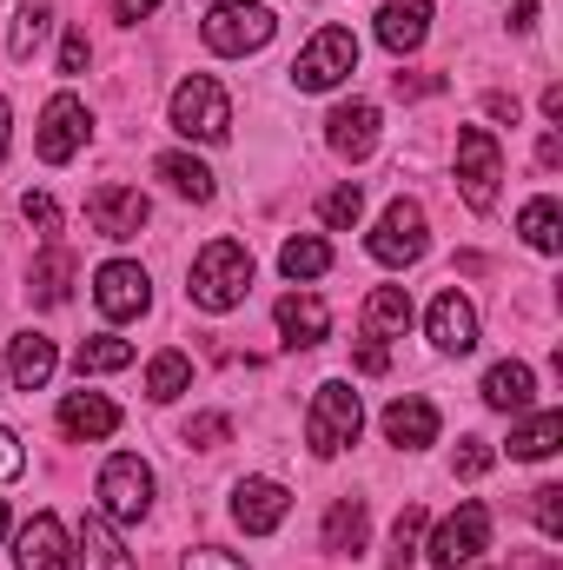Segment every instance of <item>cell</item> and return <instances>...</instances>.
Returning <instances> with one entry per match:
<instances>
[{"instance_id":"1","label":"cell","mask_w":563,"mask_h":570,"mask_svg":"<svg viewBox=\"0 0 563 570\" xmlns=\"http://www.w3.org/2000/svg\"><path fill=\"white\" fill-rule=\"evenodd\" d=\"M246 292H253V253H246L239 239H213V246L192 259L186 298H192L199 312H233V305H246Z\"/></svg>"},{"instance_id":"2","label":"cell","mask_w":563,"mask_h":570,"mask_svg":"<svg viewBox=\"0 0 563 570\" xmlns=\"http://www.w3.org/2000/svg\"><path fill=\"white\" fill-rule=\"evenodd\" d=\"M166 120L179 140H199V146H219L233 134V94L213 80V73H186L166 100Z\"/></svg>"},{"instance_id":"3","label":"cell","mask_w":563,"mask_h":570,"mask_svg":"<svg viewBox=\"0 0 563 570\" xmlns=\"http://www.w3.org/2000/svg\"><path fill=\"white\" fill-rule=\"evenodd\" d=\"M199 33H206V47H213L219 60H246V53L273 47L279 13H273L266 0H213L206 20H199Z\"/></svg>"},{"instance_id":"4","label":"cell","mask_w":563,"mask_h":570,"mask_svg":"<svg viewBox=\"0 0 563 570\" xmlns=\"http://www.w3.org/2000/svg\"><path fill=\"white\" fill-rule=\"evenodd\" d=\"M358 431H365V405H358L352 379H325V385L312 392V412H305V444H312V458L352 451Z\"/></svg>"},{"instance_id":"5","label":"cell","mask_w":563,"mask_h":570,"mask_svg":"<svg viewBox=\"0 0 563 570\" xmlns=\"http://www.w3.org/2000/svg\"><path fill=\"white\" fill-rule=\"evenodd\" d=\"M358 73V33L352 27H318L305 40V53L292 60V87L298 94H332Z\"/></svg>"},{"instance_id":"6","label":"cell","mask_w":563,"mask_h":570,"mask_svg":"<svg viewBox=\"0 0 563 570\" xmlns=\"http://www.w3.org/2000/svg\"><path fill=\"white\" fill-rule=\"evenodd\" d=\"M424 246H431V226H424V206H418V199H392V206L378 213L372 239H365V253H372L385 273H405V266H418Z\"/></svg>"},{"instance_id":"7","label":"cell","mask_w":563,"mask_h":570,"mask_svg":"<svg viewBox=\"0 0 563 570\" xmlns=\"http://www.w3.org/2000/svg\"><path fill=\"white\" fill-rule=\"evenodd\" d=\"M152 511V464L140 451H113L100 464V518L107 524H140Z\"/></svg>"},{"instance_id":"8","label":"cell","mask_w":563,"mask_h":570,"mask_svg":"<svg viewBox=\"0 0 563 570\" xmlns=\"http://www.w3.org/2000/svg\"><path fill=\"white\" fill-rule=\"evenodd\" d=\"M484 551H491V504H477V498H464L424 544V558L437 570H471Z\"/></svg>"},{"instance_id":"9","label":"cell","mask_w":563,"mask_h":570,"mask_svg":"<svg viewBox=\"0 0 563 570\" xmlns=\"http://www.w3.org/2000/svg\"><path fill=\"white\" fill-rule=\"evenodd\" d=\"M497 179H504V146L491 127H464L457 134V193L471 213H491L497 206Z\"/></svg>"},{"instance_id":"10","label":"cell","mask_w":563,"mask_h":570,"mask_svg":"<svg viewBox=\"0 0 563 570\" xmlns=\"http://www.w3.org/2000/svg\"><path fill=\"white\" fill-rule=\"evenodd\" d=\"M93 134V114H87V100L80 94H53L47 107H40V134H33V153L47 159V166H67L80 146Z\"/></svg>"},{"instance_id":"11","label":"cell","mask_w":563,"mask_h":570,"mask_svg":"<svg viewBox=\"0 0 563 570\" xmlns=\"http://www.w3.org/2000/svg\"><path fill=\"white\" fill-rule=\"evenodd\" d=\"M93 305H100V318H113V325L140 318L146 305H152V279H146V266H134V259H107V266L93 273Z\"/></svg>"},{"instance_id":"12","label":"cell","mask_w":563,"mask_h":570,"mask_svg":"<svg viewBox=\"0 0 563 570\" xmlns=\"http://www.w3.org/2000/svg\"><path fill=\"white\" fill-rule=\"evenodd\" d=\"M285 511H292V491H285L279 478H239L233 484V524L246 538H273L285 524Z\"/></svg>"},{"instance_id":"13","label":"cell","mask_w":563,"mask_h":570,"mask_svg":"<svg viewBox=\"0 0 563 570\" xmlns=\"http://www.w3.org/2000/svg\"><path fill=\"white\" fill-rule=\"evenodd\" d=\"M13 570H73V538L53 511H33L13 538Z\"/></svg>"},{"instance_id":"14","label":"cell","mask_w":563,"mask_h":570,"mask_svg":"<svg viewBox=\"0 0 563 570\" xmlns=\"http://www.w3.org/2000/svg\"><path fill=\"white\" fill-rule=\"evenodd\" d=\"M146 219H152V199H146L140 186H100L93 199H87V226L100 233V239H134Z\"/></svg>"},{"instance_id":"15","label":"cell","mask_w":563,"mask_h":570,"mask_svg":"<svg viewBox=\"0 0 563 570\" xmlns=\"http://www.w3.org/2000/svg\"><path fill=\"white\" fill-rule=\"evenodd\" d=\"M424 332H431V345H437L444 358H464V352H477V305L451 285V292H437V298H431Z\"/></svg>"},{"instance_id":"16","label":"cell","mask_w":563,"mask_h":570,"mask_svg":"<svg viewBox=\"0 0 563 570\" xmlns=\"http://www.w3.org/2000/svg\"><path fill=\"white\" fill-rule=\"evenodd\" d=\"M378 127H385V120H378L372 100H345V107H332V120H325V146L358 166V159L378 153Z\"/></svg>"},{"instance_id":"17","label":"cell","mask_w":563,"mask_h":570,"mask_svg":"<svg viewBox=\"0 0 563 570\" xmlns=\"http://www.w3.org/2000/svg\"><path fill=\"white\" fill-rule=\"evenodd\" d=\"M53 372H60V352H53L47 332H13L7 338V385L13 392H40Z\"/></svg>"},{"instance_id":"18","label":"cell","mask_w":563,"mask_h":570,"mask_svg":"<svg viewBox=\"0 0 563 570\" xmlns=\"http://www.w3.org/2000/svg\"><path fill=\"white\" fill-rule=\"evenodd\" d=\"M273 318H279V338L292 352H312V345H325V332H332V312H325L318 292H285L279 305H273Z\"/></svg>"},{"instance_id":"19","label":"cell","mask_w":563,"mask_h":570,"mask_svg":"<svg viewBox=\"0 0 563 570\" xmlns=\"http://www.w3.org/2000/svg\"><path fill=\"white\" fill-rule=\"evenodd\" d=\"M60 431H67L73 444H100V438L120 431V405L100 399V392H67V399H60Z\"/></svg>"},{"instance_id":"20","label":"cell","mask_w":563,"mask_h":570,"mask_svg":"<svg viewBox=\"0 0 563 570\" xmlns=\"http://www.w3.org/2000/svg\"><path fill=\"white\" fill-rule=\"evenodd\" d=\"M431 33V0H385L378 7V47L385 53H418Z\"/></svg>"},{"instance_id":"21","label":"cell","mask_w":563,"mask_h":570,"mask_svg":"<svg viewBox=\"0 0 563 570\" xmlns=\"http://www.w3.org/2000/svg\"><path fill=\"white\" fill-rule=\"evenodd\" d=\"M484 405L491 412H531V399H537V372L524 365V358H504V365H491L484 372Z\"/></svg>"},{"instance_id":"22","label":"cell","mask_w":563,"mask_h":570,"mask_svg":"<svg viewBox=\"0 0 563 570\" xmlns=\"http://www.w3.org/2000/svg\"><path fill=\"white\" fill-rule=\"evenodd\" d=\"M73 564L80 570H134V551L113 538V524L93 511V518H80V538H73Z\"/></svg>"},{"instance_id":"23","label":"cell","mask_w":563,"mask_h":570,"mask_svg":"<svg viewBox=\"0 0 563 570\" xmlns=\"http://www.w3.org/2000/svg\"><path fill=\"white\" fill-rule=\"evenodd\" d=\"M385 438H392L398 451L437 444V405H431V399H392V405H385Z\"/></svg>"},{"instance_id":"24","label":"cell","mask_w":563,"mask_h":570,"mask_svg":"<svg viewBox=\"0 0 563 570\" xmlns=\"http://www.w3.org/2000/svg\"><path fill=\"white\" fill-rule=\"evenodd\" d=\"M412 318H418V312H412V292H405V285H378V292L365 298V338H372V345L405 338Z\"/></svg>"},{"instance_id":"25","label":"cell","mask_w":563,"mask_h":570,"mask_svg":"<svg viewBox=\"0 0 563 570\" xmlns=\"http://www.w3.org/2000/svg\"><path fill=\"white\" fill-rule=\"evenodd\" d=\"M179 199H192V206H206L213 193H219V179H213V166L206 159H192V153H159V166H152Z\"/></svg>"},{"instance_id":"26","label":"cell","mask_w":563,"mask_h":570,"mask_svg":"<svg viewBox=\"0 0 563 570\" xmlns=\"http://www.w3.org/2000/svg\"><path fill=\"white\" fill-rule=\"evenodd\" d=\"M365 531H372L365 498H338V504L325 511V551H332V558H358V551H365Z\"/></svg>"},{"instance_id":"27","label":"cell","mask_w":563,"mask_h":570,"mask_svg":"<svg viewBox=\"0 0 563 570\" xmlns=\"http://www.w3.org/2000/svg\"><path fill=\"white\" fill-rule=\"evenodd\" d=\"M27 292H33V305H67V292H73V253L47 246L33 259V273H27Z\"/></svg>"},{"instance_id":"28","label":"cell","mask_w":563,"mask_h":570,"mask_svg":"<svg viewBox=\"0 0 563 570\" xmlns=\"http://www.w3.org/2000/svg\"><path fill=\"white\" fill-rule=\"evenodd\" d=\"M186 392H192V358H186V352L146 358V399H152V405H172V399H186Z\"/></svg>"},{"instance_id":"29","label":"cell","mask_w":563,"mask_h":570,"mask_svg":"<svg viewBox=\"0 0 563 570\" xmlns=\"http://www.w3.org/2000/svg\"><path fill=\"white\" fill-rule=\"evenodd\" d=\"M517 233H524V246L531 253H563V213L551 193H537L524 213H517Z\"/></svg>"},{"instance_id":"30","label":"cell","mask_w":563,"mask_h":570,"mask_svg":"<svg viewBox=\"0 0 563 570\" xmlns=\"http://www.w3.org/2000/svg\"><path fill=\"white\" fill-rule=\"evenodd\" d=\"M279 273H285L292 285L325 279V273H332V246H325L318 233H298V239H285V246H279Z\"/></svg>"},{"instance_id":"31","label":"cell","mask_w":563,"mask_h":570,"mask_svg":"<svg viewBox=\"0 0 563 570\" xmlns=\"http://www.w3.org/2000/svg\"><path fill=\"white\" fill-rule=\"evenodd\" d=\"M557 444H563V412H537V419H524V425L511 431V458H524V464L551 458Z\"/></svg>"},{"instance_id":"32","label":"cell","mask_w":563,"mask_h":570,"mask_svg":"<svg viewBox=\"0 0 563 570\" xmlns=\"http://www.w3.org/2000/svg\"><path fill=\"white\" fill-rule=\"evenodd\" d=\"M127 365H134V338H113V332H100V338H87V345L73 352V372H80V379L127 372Z\"/></svg>"},{"instance_id":"33","label":"cell","mask_w":563,"mask_h":570,"mask_svg":"<svg viewBox=\"0 0 563 570\" xmlns=\"http://www.w3.org/2000/svg\"><path fill=\"white\" fill-rule=\"evenodd\" d=\"M47 27H53V7H47V0H27V7L13 13V33H7V53H13V60H33V47L47 40Z\"/></svg>"},{"instance_id":"34","label":"cell","mask_w":563,"mask_h":570,"mask_svg":"<svg viewBox=\"0 0 563 570\" xmlns=\"http://www.w3.org/2000/svg\"><path fill=\"white\" fill-rule=\"evenodd\" d=\"M358 219H365V193H358L352 179H345V186H332V193L318 199V226H325V233H352Z\"/></svg>"},{"instance_id":"35","label":"cell","mask_w":563,"mask_h":570,"mask_svg":"<svg viewBox=\"0 0 563 570\" xmlns=\"http://www.w3.org/2000/svg\"><path fill=\"white\" fill-rule=\"evenodd\" d=\"M418 551H424V511L418 504H405L398 524H392V558H385V570H405Z\"/></svg>"},{"instance_id":"36","label":"cell","mask_w":563,"mask_h":570,"mask_svg":"<svg viewBox=\"0 0 563 570\" xmlns=\"http://www.w3.org/2000/svg\"><path fill=\"white\" fill-rule=\"evenodd\" d=\"M531 518L544 538H563V484H537L531 491Z\"/></svg>"},{"instance_id":"37","label":"cell","mask_w":563,"mask_h":570,"mask_svg":"<svg viewBox=\"0 0 563 570\" xmlns=\"http://www.w3.org/2000/svg\"><path fill=\"white\" fill-rule=\"evenodd\" d=\"M20 213H27V226H33L47 246L60 239V206H53V193H27V199H20Z\"/></svg>"},{"instance_id":"38","label":"cell","mask_w":563,"mask_h":570,"mask_svg":"<svg viewBox=\"0 0 563 570\" xmlns=\"http://www.w3.org/2000/svg\"><path fill=\"white\" fill-rule=\"evenodd\" d=\"M491 464H497L491 438H464V444H457V464H451V471H457V478H484Z\"/></svg>"},{"instance_id":"39","label":"cell","mask_w":563,"mask_h":570,"mask_svg":"<svg viewBox=\"0 0 563 570\" xmlns=\"http://www.w3.org/2000/svg\"><path fill=\"white\" fill-rule=\"evenodd\" d=\"M233 438V419H219V412H199L192 425H186V444H199V451H219Z\"/></svg>"},{"instance_id":"40","label":"cell","mask_w":563,"mask_h":570,"mask_svg":"<svg viewBox=\"0 0 563 570\" xmlns=\"http://www.w3.org/2000/svg\"><path fill=\"white\" fill-rule=\"evenodd\" d=\"M179 570H253L246 558H233V551H219V544H199V551H186Z\"/></svg>"},{"instance_id":"41","label":"cell","mask_w":563,"mask_h":570,"mask_svg":"<svg viewBox=\"0 0 563 570\" xmlns=\"http://www.w3.org/2000/svg\"><path fill=\"white\" fill-rule=\"evenodd\" d=\"M87 60H93V47H87V33H80V27H73V33H67V40H60V73H67V80H73V73H87Z\"/></svg>"},{"instance_id":"42","label":"cell","mask_w":563,"mask_h":570,"mask_svg":"<svg viewBox=\"0 0 563 570\" xmlns=\"http://www.w3.org/2000/svg\"><path fill=\"white\" fill-rule=\"evenodd\" d=\"M27 471V451H20V438H13V425H0V484H13Z\"/></svg>"},{"instance_id":"43","label":"cell","mask_w":563,"mask_h":570,"mask_svg":"<svg viewBox=\"0 0 563 570\" xmlns=\"http://www.w3.org/2000/svg\"><path fill=\"white\" fill-rule=\"evenodd\" d=\"M352 365H358V379H378V372L392 365V352H385V345H358V358H352Z\"/></svg>"},{"instance_id":"44","label":"cell","mask_w":563,"mask_h":570,"mask_svg":"<svg viewBox=\"0 0 563 570\" xmlns=\"http://www.w3.org/2000/svg\"><path fill=\"white\" fill-rule=\"evenodd\" d=\"M159 13V0H113V20H127V27H140Z\"/></svg>"},{"instance_id":"45","label":"cell","mask_w":563,"mask_h":570,"mask_svg":"<svg viewBox=\"0 0 563 570\" xmlns=\"http://www.w3.org/2000/svg\"><path fill=\"white\" fill-rule=\"evenodd\" d=\"M511 27H517V33H531V27H537V0H517V13H511Z\"/></svg>"},{"instance_id":"46","label":"cell","mask_w":563,"mask_h":570,"mask_svg":"<svg viewBox=\"0 0 563 570\" xmlns=\"http://www.w3.org/2000/svg\"><path fill=\"white\" fill-rule=\"evenodd\" d=\"M537 159H544V166H557V159H563V140H557V134H544V146H537Z\"/></svg>"},{"instance_id":"47","label":"cell","mask_w":563,"mask_h":570,"mask_svg":"<svg viewBox=\"0 0 563 570\" xmlns=\"http://www.w3.org/2000/svg\"><path fill=\"white\" fill-rule=\"evenodd\" d=\"M0 159H7V100H0Z\"/></svg>"},{"instance_id":"48","label":"cell","mask_w":563,"mask_h":570,"mask_svg":"<svg viewBox=\"0 0 563 570\" xmlns=\"http://www.w3.org/2000/svg\"><path fill=\"white\" fill-rule=\"evenodd\" d=\"M7 524H13V518H7V498H0V538H7Z\"/></svg>"}]
</instances>
